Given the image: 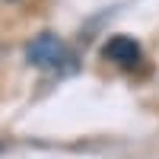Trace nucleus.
I'll use <instances>...</instances> for the list:
<instances>
[{"label":"nucleus","instance_id":"f03ea898","mask_svg":"<svg viewBox=\"0 0 159 159\" xmlns=\"http://www.w3.org/2000/svg\"><path fill=\"white\" fill-rule=\"evenodd\" d=\"M102 54L108 61H115V64H121V67H134L140 61V45L134 38H127V35H115V38H108Z\"/></svg>","mask_w":159,"mask_h":159},{"label":"nucleus","instance_id":"f257e3e1","mask_svg":"<svg viewBox=\"0 0 159 159\" xmlns=\"http://www.w3.org/2000/svg\"><path fill=\"white\" fill-rule=\"evenodd\" d=\"M64 54H67V51H64V42L57 35H51V32H42L25 48V57H29V64H35V67H57L64 61Z\"/></svg>","mask_w":159,"mask_h":159}]
</instances>
